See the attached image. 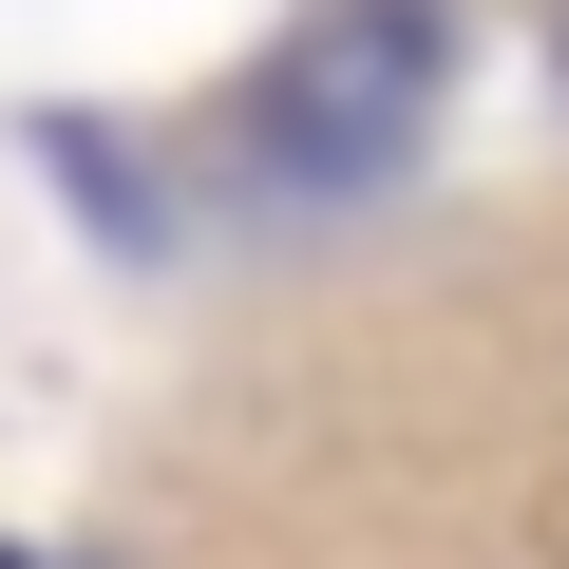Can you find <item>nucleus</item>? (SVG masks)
<instances>
[{
  "mask_svg": "<svg viewBox=\"0 0 569 569\" xmlns=\"http://www.w3.org/2000/svg\"><path fill=\"white\" fill-rule=\"evenodd\" d=\"M437 58H456L437 0H342V20H305L284 77H266V171L284 190H380L418 152V114H437Z\"/></svg>",
  "mask_w": 569,
  "mask_h": 569,
  "instance_id": "f257e3e1",
  "label": "nucleus"
}]
</instances>
